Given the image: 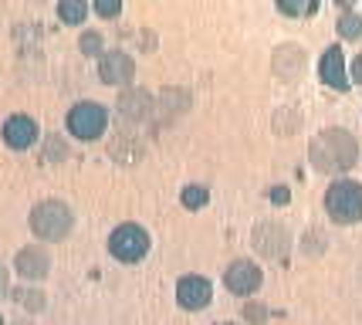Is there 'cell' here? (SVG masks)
<instances>
[{"label": "cell", "mask_w": 362, "mask_h": 325, "mask_svg": "<svg viewBox=\"0 0 362 325\" xmlns=\"http://www.w3.org/2000/svg\"><path fill=\"white\" fill-rule=\"evenodd\" d=\"M308 159H312V166L318 173H349L356 163H359V139L342 129V125H329V129H322L312 136L308 142Z\"/></svg>", "instance_id": "obj_1"}, {"label": "cell", "mask_w": 362, "mask_h": 325, "mask_svg": "<svg viewBox=\"0 0 362 325\" xmlns=\"http://www.w3.org/2000/svg\"><path fill=\"white\" fill-rule=\"evenodd\" d=\"M28 224H31V234L37 241L54 244V241H64V237L71 234V227H75V210H71L64 200L47 197V200H37L31 207Z\"/></svg>", "instance_id": "obj_2"}, {"label": "cell", "mask_w": 362, "mask_h": 325, "mask_svg": "<svg viewBox=\"0 0 362 325\" xmlns=\"http://www.w3.org/2000/svg\"><path fill=\"white\" fill-rule=\"evenodd\" d=\"M325 214L335 224H359L362 220V183L359 180H349V176L332 180L329 190H325Z\"/></svg>", "instance_id": "obj_3"}, {"label": "cell", "mask_w": 362, "mask_h": 325, "mask_svg": "<svg viewBox=\"0 0 362 325\" xmlns=\"http://www.w3.org/2000/svg\"><path fill=\"white\" fill-rule=\"evenodd\" d=\"M64 125H68V132L75 139L95 142L98 136H105V129H109V106H102L95 98H81V102H75L68 108Z\"/></svg>", "instance_id": "obj_4"}, {"label": "cell", "mask_w": 362, "mask_h": 325, "mask_svg": "<svg viewBox=\"0 0 362 325\" xmlns=\"http://www.w3.org/2000/svg\"><path fill=\"white\" fill-rule=\"evenodd\" d=\"M149 244H153V241H149V231H146L142 224H132V220L119 224V227L109 234V254L122 264L142 261V258L149 254Z\"/></svg>", "instance_id": "obj_5"}, {"label": "cell", "mask_w": 362, "mask_h": 325, "mask_svg": "<svg viewBox=\"0 0 362 325\" xmlns=\"http://www.w3.org/2000/svg\"><path fill=\"white\" fill-rule=\"evenodd\" d=\"M251 244L254 251L261 254V258H271V261H278V258H284L288 254V248H291V231L284 227L281 220H257L251 231Z\"/></svg>", "instance_id": "obj_6"}, {"label": "cell", "mask_w": 362, "mask_h": 325, "mask_svg": "<svg viewBox=\"0 0 362 325\" xmlns=\"http://www.w3.org/2000/svg\"><path fill=\"white\" fill-rule=\"evenodd\" d=\"M271 68L281 81H298L308 68V51L298 41H281V45L271 51Z\"/></svg>", "instance_id": "obj_7"}, {"label": "cell", "mask_w": 362, "mask_h": 325, "mask_svg": "<svg viewBox=\"0 0 362 325\" xmlns=\"http://www.w3.org/2000/svg\"><path fill=\"white\" fill-rule=\"evenodd\" d=\"M98 78L105 81V85H119V89H126L129 81L136 78V62H132V55L122 51V47H112V51H102L98 55Z\"/></svg>", "instance_id": "obj_8"}, {"label": "cell", "mask_w": 362, "mask_h": 325, "mask_svg": "<svg viewBox=\"0 0 362 325\" xmlns=\"http://www.w3.org/2000/svg\"><path fill=\"white\" fill-rule=\"evenodd\" d=\"M14 271L24 281H45L51 275V251L45 244H24L14 254Z\"/></svg>", "instance_id": "obj_9"}, {"label": "cell", "mask_w": 362, "mask_h": 325, "mask_svg": "<svg viewBox=\"0 0 362 325\" xmlns=\"http://www.w3.org/2000/svg\"><path fill=\"white\" fill-rule=\"evenodd\" d=\"M0 136H4V142H7L11 149H31L34 142L41 139V129H37V122H34V115H28V112H14V115L4 119Z\"/></svg>", "instance_id": "obj_10"}, {"label": "cell", "mask_w": 362, "mask_h": 325, "mask_svg": "<svg viewBox=\"0 0 362 325\" xmlns=\"http://www.w3.org/2000/svg\"><path fill=\"white\" fill-rule=\"evenodd\" d=\"M261 281H264V275H261V268H257L251 258H237V261H230L227 271H223V285L234 295H254L261 288Z\"/></svg>", "instance_id": "obj_11"}, {"label": "cell", "mask_w": 362, "mask_h": 325, "mask_svg": "<svg viewBox=\"0 0 362 325\" xmlns=\"http://www.w3.org/2000/svg\"><path fill=\"white\" fill-rule=\"evenodd\" d=\"M153 108H156L153 95L146 92V89H139V85H126V89L119 92V98H115V112H119L126 122H142V119H149Z\"/></svg>", "instance_id": "obj_12"}, {"label": "cell", "mask_w": 362, "mask_h": 325, "mask_svg": "<svg viewBox=\"0 0 362 325\" xmlns=\"http://www.w3.org/2000/svg\"><path fill=\"white\" fill-rule=\"evenodd\" d=\"M210 298H214V285L204 275H183V278L176 281V302H180V309L200 312L210 305Z\"/></svg>", "instance_id": "obj_13"}, {"label": "cell", "mask_w": 362, "mask_h": 325, "mask_svg": "<svg viewBox=\"0 0 362 325\" xmlns=\"http://www.w3.org/2000/svg\"><path fill=\"white\" fill-rule=\"evenodd\" d=\"M318 78L335 89V92H346L349 89V72H346V51L339 45H329L318 58Z\"/></svg>", "instance_id": "obj_14"}, {"label": "cell", "mask_w": 362, "mask_h": 325, "mask_svg": "<svg viewBox=\"0 0 362 325\" xmlns=\"http://www.w3.org/2000/svg\"><path fill=\"white\" fill-rule=\"evenodd\" d=\"M14 302L21 305V309H28V312H45L47 305V295L41 292V288H34V285H24V288H14Z\"/></svg>", "instance_id": "obj_15"}, {"label": "cell", "mask_w": 362, "mask_h": 325, "mask_svg": "<svg viewBox=\"0 0 362 325\" xmlns=\"http://www.w3.org/2000/svg\"><path fill=\"white\" fill-rule=\"evenodd\" d=\"M58 17L64 24H81L88 17V0H58Z\"/></svg>", "instance_id": "obj_16"}, {"label": "cell", "mask_w": 362, "mask_h": 325, "mask_svg": "<svg viewBox=\"0 0 362 325\" xmlns=\"http://www.w3.org/2000/svg\"><path fill=\"white\" fill-rule=\"evenodd\" d=\"M339 34H342L346 41H359V38H362V14L346 11V14L339 17Z\"/></svg>", "instance_id": "obj_17"}, {"label": "cell", "mask_w": 362, "mask_h": 325, "mask_svg": "<svg viewBox=\"0 0 362 325\" xmlns=\"http://www.w3.org/2000/svg\"><path fill=\"white\" fill-rule=\"evenodd\" d=\"M68 156V142L58 136V132H47L45 136V163H62Z\"/></svg>", "instance_id": "obj_18"}, {"label": "cell", "mask_w": 362, "mask_h": 325, "mask_svg": "<svg viewBox=\"0 0 362 325\" xmlns=\"http://www.w3.org/2000/svg\"><path fill=\"white\" fill-rule=\"evenodd\" d=\"M105 41H102V34L98 31H81V38H78V47H81V55H102L105 51Z\"/></svg>", "instance_id": "obj_19"}, {"label": "cell", "mask_w": 362, "mask_h": 325, "mask_svg": "<svg viewBox=\"0 0 362 325\" xmlns=\"http://www.w3.org/2000/svg\"><path fill=\"white\" fill-rule=\"evenodd\" d=\"M92 11L98 17L112 21V17H119V11H122V0H92Z\"/></svg>", "instance_id": "obj_20"}, {"label": "cell", "mask_w": 362, "mask_h": 325, "mask_svg": "<svg viewBox=\"0 0 362 325\" xmlns=\"http://www.w3.org/2000/svg\"><path fill=\"white\" fill-rule=\"evenodd\" d=\"M183 203H187L189 210H193V207H204L206 203V186H187V190H183Z\"/></svg>", "instance_id": "obj_21"}, {"label": "cell", "mask_w": 362, "mask_h": 325, "mask_svg": "<svg viewBox=\"0 0 362 325\" xmlns=\"http://www.w3.org/2000/svg\"><path fill=\"white\" fill-rule=\"evenodd\" d=\"M305 7H308V0H278V11L288 17H298L305 14Z\"/></svg>", "instance_id": "obj_22"}, {"label": "cell", "mask_w": 362, "mask_h": 325, "mask_svg": "<svg viewBox=\"0 0 362 325\" xmlns=\"http://www.w3.org/2000/svg\"><path fill=\"white\" fill-rule=\"evenodd\" d=\"M7 292H11V271L0 264V298H7Z\"/></svg>", "instance_id": "obj_23"}, {"label": "cell", "mask_w": 362, "mask_h": 325, "mask_svg": "<svg viewBox=\"0 0 362 325\" xmlns=\"http://www.w3.org/2000/svg\"><path fill=\"white\" fill-rule=\"evenodd\" d=\"M352 81H359V85H362V51L352 58Z\"/></svg>", "instance_id": "obj_24"}, {"label": "cell", "mask_w": 362, "mask_h": 325, "mask_svg": "<svg viewBox=\"0 0 362 325\" xmlns=\"http://www.w3.org/2000/svg\"><path fill=\"white\" fill-rule=\"evenodd\" d=\"M217 325H240V322H217Z\"/></svg>", "instance_id": "obj_25"}, {"label": "cell", "mask_w": 362, "mask_h": 325, "mask_svg": "<svg viewBox=\"0 0 362 325\" xmlns=\"http://www.w3.org/2000/svg\"><path fill=\"white\" fill-rule=\"evenodd\" d=\"M14 325H31V322H14Z\"/></svg>", "instance_id": "obj_26"}, {"label": "cell", "mask_w": 362, "mask_h": 325, "mask_svg": "<svg viewBox=\"0 0 362 325\" xmlns=\"http://www.w3.org/2000/svg\"><path fill=\"white\" fill-rule=\"evenodd\" d=\"M0 325H7V322H4V315H0Z\"/></svg>", "instance_id": "obj_27"}]
</instances>
